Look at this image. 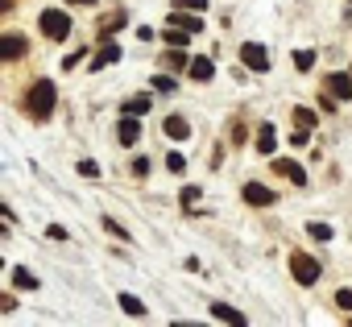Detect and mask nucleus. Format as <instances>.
Masks as SVG:
<instances>
[{
    "label": "nucleus",
    "instance_id": "f257e3e1",
    "mask_svg": "<svg viewBox=\"0 0 352 327\" xmlns=\"http://www.w3.org/2000/svg\"><path fill=\"white\" fill-rule=\"evenodd\" d=\"M54 104H58L54 83H50V79H34V87H30V95H25V112H30L34 120H50Z\"/></svg>",
    "mask_w": 352,
    "mask_h": 327
},
{
    "label": "nucleus",
    "instance_id": "f03ea898",
    "mask_svg": "<svg viewBox=\"0 0 352 327\" xmlns=\"http://www.w3.org/2000/svg\"><path fill=\"white\" fill-rule=\"evenodd\" d=\"M38 25H42V34H46L50 42H63V38L71 34V13H63V9H42Z\"/></svg>",
    "mask_w": 352,
    "mask_h": 327
},
{
    "label": "nucleus",
    "instance_id": "7ed1b4c3",
    "mask_svg": "<svg viewBox=\"0 0 352 327\" xmlns=\"http://www.w3.org/2000/svg\"><path fill=\"white\" fill-rule=\"evenodd\" d=\"M290 273L298 278V286H315L323 269H319V261H315L311 253H294V257H290Z\"/></svg>",
    "mask_w": 352,
    "mask_h": 327
},
{
    "label": "nucleus",
    "instance_id": "20e7f679",
    "mask_svg": "<svg viewBox=\"0 0 352 327\" xmlns=\"http://www.w3.org/2000/svg\"><path fill=\"white\" fill-rule=\"evenodd\" d=\"M241 63H245V71H270V50L261 42H245L241 46Z\"/></svg>",
    "mask_w": 352,
    "mask_h": 327
},
{
    "label": "nucleus",
    "instance_id": "39448f33",
    "mask_svg": "<svg viewBox=\"0 0 352 327\" xmlns=\"http://www.w3.org/2000/svg\"><path fill=\"white\" fill-rule=\"evenodd\" d=\"M274 174H282V179H290L294 187H302V183H307V170L298 166V161H290V157H274Z\"/></svg>",
    "mask_w": 352,
    "mask_h": 327
},
{
    "label": "nucleus",
    "instance_id": "423d86ee",
    "mask_svg": "<svg viewBox=\"0 0 352 327\" xmlns=\"http://www.w3.org/2000/svg\"><path fill=\"white\" fill-rule=\"evenodd\" d=\"M241 195H245V203H249V207H270V203H274V191H270V187H261V183H245V191H241Z\"/></svg>",
    "mask_w": 352,
    "mask_h": 327
},
{
    "label": "nucleus",
    "instance_id": "0eeeda50",
    "mask_svg": "<svg viewBox=\"0 0 352 327\" xmlns=\"http://www.w3.org/2000/svg\"><path fill=\"white\" fill-rule=\"evenodd\" d=\"M327 91H331L336 100H348V95H352V75H348V71L327 75Z\"/></svg>",
    "mask_w": 352,
    "mask_h": 327
},
{
    "label": "nucleus",
    "instance_id": "6e6552de",
    "mask_svg": "<svg viewBox=\"0 0 352 327\" xmlns=\"http://www.w3.org/2000/svg\"><path fill=\"white\" fill-rule=\"evenodd\" d=\"M21 54H25V38H21V34H5V38H0V58L13 63V58H21Z\"/></svg>",
    "mask_w": 352,
    "mask_h": 327
},
{
    "label": "nucleus",
    "instance_id": "1a4fd4ad",
    "mask_svg": "<svg viewBox=\"0 0 352 327\" xmlns=\"http://www.w3.org/2000/svg\"><path fill=\"white\" fill-rule=\"evenodd\" d=\"M166 25H183L187 34H199V30H204V17H191V13H183V9H174V13H166Z\"/></svg>",
    "mask_w": 352,
    "mask_h": 327
},
{
    "label": "nucleus",
    "instance_id": "9d476101",
    "mask_svg": "<svg viewBox=\"0 0 352 327\" xmlns=\"http://www.w3.org/2000/svg\"><path fill=\"white\" fill-rule=\"evenodd\" d=\"M166 137H170V141H187V137H191L187 116H166Z\"/></svg>",
    "mask_w": 352,
    "mask_h": 327
},
{
    "label": "nucleus",
    "instance_id": "9b49d317",
    "mask_svg": "<svg viewBox=\"0 0 352 327\" xmlns=\"http://www.w3.org/2000/svg\"><path fill=\"white\" fill-rule=\"evenodd\" d=\"M124 25H129V13H124V9H116V13H108V17L100 21V38H112V34H116V30H124Z\"/></svg>",
    "mask_w": 352,
    "mask_h": 327
},
{
    "label": "nucleus",
    "instance_id": "f8f14e48",
    "mask_svg": "<svg viewBox=\"0 0 352 327\" xmlns=\"http://www.w3.org/2000/svg\"><path fill=\"white\" fill-rule=\"evenodd\" d=\"M112 63H120V46H116L112 38H104V50H100V54L91 58V67L100 71V67H112Z\"/></svg>",
    "mask_w": 352,
    "mask_h": 327
},
{
    "label": "nucleus",
    "instance_id": "ddd939ff",
    "mask_svg": "<svg viewBox=\"0 0 352 327\" xmlns=\"http://www.w3.org/2000/svg\"><path fill=\"white\" fill-rule=\"evenodd\" d=\"M116 137H120V145H137V141H141V124H137V116H124L120 128H116Z\"/></svg>",
    "mask_w": 352,
    "mask_h": 327
},
{
    "label": "nucleus",
    "instance_id": "4468645a",
    "mask_svg": "<svg viewBox=\"0 0 352 327\" xmlns=\"http://www.w3.org/2000/svg\"><path fill=\"white\" fill-rule=\"evenodd\" d=\"M187 71H191V79L208 83V79L216 75V63H212V58H191V67H187Z\"/></svg>",
    "mask_w": 352,
    "mask_h": 327
},
{
    "label": "nucleus",
    "instance_id": "2eb2a0df",
    "mask_svg": "<svg viewBox=\"0 0 352 327\" xmlns=\"http://www.w3.org/2000/svg\"><path fill=\"white\" fill-rule=\"evenodd\" d=\"M116 302H120V311H124L129 319H145V315H149V311H145V302H141V298H133V294H120Z\"/></svg>",
    "mask_w": 352,
    "mask_h": 327
},
{
    "label": "nucleus",
    "instance_id": "dca6fc26",
    "mask_svg": "<svg viewBox=\"0 0 352 327\" xmlns=\"http://www.w3.org/2000/svg\"><path fill=\"white\" fill-rule=\"evenodd\" d=\"M212 315H216V319H220V323H236V327H241V323H245V315H241V311H232V306H228V302H216V306H212Z\"/></svg>",
    "mask_w": 352,
    "mask_h": 327
},
{
    "label": "nucleus",
    "instance_id": "f3484780",
    "mask_svg": "<svg viewBox=\"0 0 352 327\" xmlns=\"http://www.w3.org/2000/svg\"><path fill=\"white\" fill-rule=\"evenodd\" d=\"M274 149H278V137H274L270 124H261V133H257V153H274Z\"/></svg>",
    "mask_w": 352,
    "mask_h": 327
},
{
    "label": "nucleus",
    "instance_id": "a211bd4d",
    "mask_svg": "<svg viewBox=\"0 0 352 327\" xmlns=\"http://www.w3.org/2000/svg\"><path fill=\"white\" fill-rule=\"evenodd\" d=\"M13 286H17V290H38V278H34L25 265H17V269H13Z\"/></svg>",
    "mask_w": 352,
    "mask_h": 327
},
{
    "label": "nucleus",
    "instance_id": "6ab92c4d",
    "mask_svg": "<svg viewBox=\"0 0 352 327\" xmlns=\"http://www.w3.org/2000/svg\"><path fill=\"white\" fill-rule=\"evenodd\" d=\"M187 42H191V34H187L183 25H170V30H166V46H179V50H187Z\"/></svg>",
    "mask_w": 352,
    "mask_h": 327
},
{
    "label": "nucleus",
    "instance_id": "aec40b11",
    "mask_svg": "<svg viewBox=\"0 0 352 327\" xmlns=\"http://www.w3.org/2000/svg\"><path fill=\"white\" fill-rule=\"evenodd\" d=\"M307 236H311V240H331V224L315 220V224H307Z\"/></svg>",
    "mask_w": 352,
    "mask_h": 327
},
{
    "label": "nucleus",
    "instance_id": "412c9836",
    "mask_svg": "<svg viewBox=\"0 0 352 327\" xmlns=\"http://www.w3.org/2000/svg\"><path fill=\"white\" fill-rule=\"evenodd\" d=\"M166 67H170V71H183V67H191V63H187V54H183L179 46H174V50L166 54Z\"/></svg>",
    "mask_w": 352,
    "mask_h": 327
},
{
    "label": "nucleus",
    "instance_id": "4be33fe9",
    "mask_svg": "<svg viewBox=\"0 0 352 327\" xmlns=\"http://www.w3.org/2000/svg\"><path fill=\"white\" fill-rule=\"evenodd\" d=\"M290 63H294L298 71H311V67H315V54H311V50H294V54H290Z\"/></svg>",
    "mask_w": 352,
    "mask_h": 327
},
{
    "label": "nucleus",
    "instance_id": "5701e85b",
    "mask_svg": "<svg viewBox=\"0 0 352 327\" xmlns=\"http://www.w3.org/2000/svg\"><path fill=\"white\" fill-rule=\"evenodd\" d=\"M141 112H149V95H137L124 104V116H141Z\"/></svg>",
    "mask_w": 352,
    "mask_h": 327
},
{
    "label": "nucleus",
    "instance_id": "b1692460",
    "mask_svg": "<svg viewBox=\"0 0 352 327\" xmlns=\"http://www.w3.org/2000/svg\"><path fill=\"white\" fill-rule=\"evenodd\" d=\"M294 124L298 128H315V112L311 108H294Z\"/></svg>",
    "mask_w": 352,
    "mask_h": 327
},
{
    "label": "nucleus",
    "instance_id": "393cba45",
    "mask_svg": "<svg viewBox=\"0 0 352 327\" xmlns=\"http://www.w3.org/2000/svg\"><path fill=\"white\" fill-rule=\"evenodd\" d=\"M307 141H311V128H298V124H294V133H290V145H294V149H302Z\"/></svg>",
    "mask_w": 352,
    "mask_h": 327
},
{
    "label": "nucleus",
    "instance_id": "a878e982",
    "mask_svg": "<svg viewBox=\"0 0 352 327\" xmlns=\"http://www.w3.org/2000/svg\"><path fill=\"white\" fill-rule=\"evenodd\" d=\"M174 9H195V13H204L208 9V0H170Z\"/></svg>",
    "mask_w": 352,
    "mask_h": 327
},
{
    "label": "nucleus",
    "instance_id": "bb28decb",
    "mask_svg": "<svg viewBox=\"0 0 352 327\" xmlns=\"http://www.w3.org/2000/svg\"><path fill=\"white\" fill-rule=\"evenodd\" d=\"M79 174H83V179H100V166H96L91 157H83V161H79Z\"/></svg>",
    "mask_w": 352,
    "mask_h": 327
},
{
    "label": "nucleus",
    "instance_id": "cd10ccee",
    "mask_svg": "<svg viewBox=\"0 0 352 327\" xmlns=\"http://www.w3.org/2000/svg\"><path fill=\"white\" fill-rule=\"evenodd\" d=\"M179 199H183V207H195V203H199V187H183Z\"/></svg>",
    "mask_w": 352,
    "mask_h": 327
},
{
    "label": "nucleus",
    "instance_id": "c85d7f7f",
    "mask_svg": "<svg viewBox=\"0 0 352 327\" xmlns=\"http://www.w3.org/2000/svg\"><path fill=\"white\" fill-rule=\"evenodd\" d=\"M104 228H108V232H112V236H120V240H129V232H124V228H120V224H116V220H108V216H104Z\"/></svg>",
    "mask_w": 352,
    "mask_h": 327
},
{
    "label": "nucleus",
    "instance_id": "c756f323",
    "mask_svg": "<svg viewBox=\"0 0 352 327\" xmlns=\"http://www.w3.org/2000/svg\"><path fill=\"white\" fill-rule=\"evenodd\" d=\"M336 306H340V311H352V290H340V294H336Z\"/></svg>",
    "mask_w": 352,
    "mask_h": 327
},
{
    "label": "nucleus",
    "instance_id": "7c9ffc66",
    "mask_svg": "<svg viewBox=\"0 0 352 327\" xmlns=\"http://www.w3.org/2000/svg\"><path fill=\"white\" fill-rule=\"evenodd\" d=\"M166 166H170V170H174V174H179V170H183V166H187V161H183V153H170V157H166Z\"/></svg>",
    "mask_w": 352,
    "mask_h": 327
},
{
    "label": "nucleus",
    "instance_id": "2f4dec72",
    "mask_svg": "<svg viewBox=\"0 0 352 327\" xmlns=\"http://www.w3.org/2000/svg\"><path fill=\"white\" fill-rule=\"evenodd\" d=\"M13 311H17V298L5 294V298H0V315H13Z\"/></svg>",
    "mask_w": 352,
    "mask_h": 327
},
{
    "label": "nucleus",
    "instance_id": "473e14b6",
    "mask_svg": "<svg viewBox=\"0 0 352 327\" xmlns=\"http://www.w3.org/2000/svg\"><path fill=\"white\" fill-rule=\"evenodd\" d=\"M153 91H174V79H166V75H157V79H153Z\"/></svg>",
    "mask_w": 352,
    "mask_h": 327
},
{
    "label": "nucleus",
    "instance_id": "72a5a7b5",
    "mask_svg": "<svg viewBox=\"0 0 352 327\" xmlns=\"http://www.w3.org/2000/svg\"><path fill=\"white\" fill-rule=\"evenodd\" d=\"M46 236H50V240H67V228H63V224H50Z\"/></svg>",
    "mask_w": 352,
    "mask_h": 327
},
{
    "label": "nucleus",
    "instance_id": "f704fd0d",
    "mask_svg": "<svg viewBox=\"0 0 352 327\" xmlns=\"http://www.w3.org/2000/svg\"><path fill=\"white\" fill-rule=\"evenodd\" d=\"M133 174H137V179H145V174H149V161H145V157H137V161H133Z\"/></svg>",
    "mask_w": 352,
    "mask_h": 327
},
{
    "label": "nucleus",
    "instance_id": "c9c22d12",
    "mask_svg": "<svg viewBox=\"0 0 352 327\" xmlns=\"http://www.w3.org/2000/svg\"><path fill=\"white\" fill-rule=\"evenodd\" d=\"M67 5H96V0H67Z\"/></svg>",
    "mask_w": 352,
    "mask_h": 327
}]
</instances>
